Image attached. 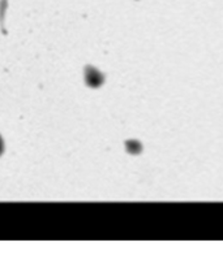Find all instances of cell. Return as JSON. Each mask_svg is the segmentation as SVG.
Returning <instances> with one entry per match:
<instances>
[{
	"instance_id": "6da1fadb",
	"label": "cell",
	"mask_w": 223,
	"mask_h": 260,
	"mask_svg": "<svg viewBox=\"0 0 223 260\" xmlns=\"http://www.w3.org/2000/svg\"><path fill=\"white\" fill-rule=\"evenodd\" d=\"M3 151H4V142H3V139H2V137H0V155L3 154Z\"/></svg>"
}]
</instances>
